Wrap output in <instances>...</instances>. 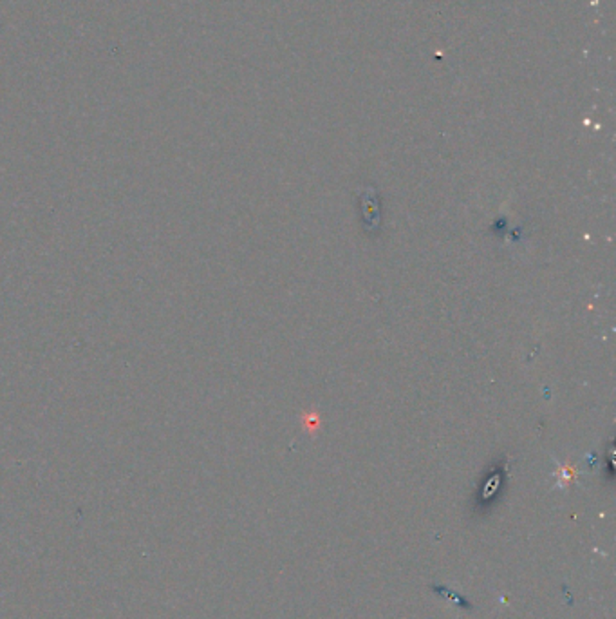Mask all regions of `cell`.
I'll return each instance as SVG.
<instances>
[{"label": "cell", "mask_w": 616, "mask_h": 619, "mask_svg": "<svg viewBox=\"0 0 616 619\" xmlns=\"http://www.w3.org/2000/svg\"><path fill=\"white\" fill-rule=\"evenodd\" d=\"M502 481H505V467H493L492 473L488 474L483 484H481L477 498H475L474 511L477 514H486L490 507H493V503L499 500V495H501Z\"/></svg>", "instance_id": "6da1fadb"}, {"label": "cell", "mask_w": 616, "mask_h": 619, "mask_svg": "<svg viewBox=\"0 0 616 619\" xmlns=\"http://www.w3.org/2000/svg\"><path fill=\"white\" fill-rule=\"evenodd\" d=\"M559 486L568 487L571 481H575V469L571 467H562L561 473H559Z\"/></svg>", "instance_id": "7a4b0ae2"}]
</instances>
